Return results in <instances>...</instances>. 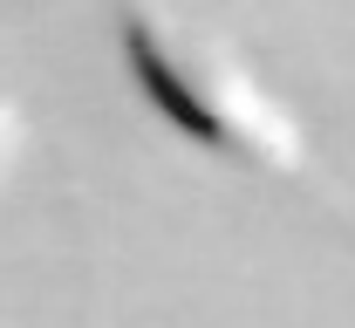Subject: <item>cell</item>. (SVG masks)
<instances>
[{
    "instance_id": "2",
    "label": "cell",
    "mask_w": 355,
    "mask_h": 328,
    "mask_svg": "<svg viewBox=\"0 0 355 328\" xmlns=\"http://www.w3.org/2000/svg\"><path fill=\"white\" fill-rule=\"evenodd\" d=\"M21 150H28V116H21V103L0 89V178L21 164Z\"/></svg>"
},
{
    "instance_id": "1",
    "label": "cell",
    "mask_w": 355,
    "mask_h": 328,
    "mask_svg": "<svg viewBox=\"0 0 355 328\" xmlns=\"http://www.w3.org/2000/svg\"><path fill=\"white\" fill-rule=\"evenodd\" d=\"M116 55L130 89L150 103V116L198 144L205 157H225L239 171H266L287 185H314L328 205L349 212V198L321 185L314 144L294 103H280L273 83L253 69V55L212 21H191L164 0H116Z\"/></svg>"
}]
</instances>
